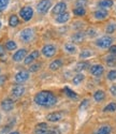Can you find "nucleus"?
Listing matches in <instances>:
<instances>
[{
	"mask_svg": "<svg viewBox=\"0 0 116 134\" xmlns=\"http://www.w3.org/2000/svg\"><path fill=\"white\" fill-rule=\"evenodd\" d=\"M33 101L38 106L41 107H52L57 103V97L49 90L39 91L33 98Z\"/></svg>",
	"mask_w": 116,
	"mask_h": 134,
	"instance_id": "1",
	"label": "nucleus"
},
{
	"mask_svg": "<svg viewBox=\"0 0 116 134\" xmlns=\"http://www.w3.org/2000/svg\"><path fill=\"white\" fill-rule=\"evenodd\" d=\"M34 38V30L32 28H25L19 33V39L24 43H29Z\"/></svg>",
	"mask_w": 116,
	"mask_h": 134,
	"instance_id": "2",
	"label": "nucleus"
},
{
	"mask_svg": "<svg viewBox=\"0 0 116 134\" xmlns=\"http://www.w3.org/2000/svg\"><path fill=\"white\" fill-rule=\"evenodd\" d=\"M112 43H113V38L110 36H104L99 38L98 40H96V45L100 48H110L112 46Z\"/></svg>",
	"mask_w": 116,
	"mask_h": 134,
	"instance_id": "3",
	"label": "nucleus"
},
{
	"mask_svg": "<svg viewBox=\"0 0 116 134\" xmlns=\"http://www.w3.org/2000/svg\"><path fill=\"white\" fill-rule=\"evenodd\" d=\"M56 52H57V48H56V46L54 45V44H45V45L42 47V49H41V53H42V55L44 56L45 58L54 57Z\"/></svg>",
	"mask_w": 116,
	"mask_h": 134,
	"instance_id": "4",
	"label": "nucleus"
},
{
	"mask_svg": "<svg viewBox=\"0 0 116 134\" xmlns=\"http://www.w3.org/2000/svg\"><path fill=\"white\" fill-rule=\"evenodd\" d=\"M19 16L24 21H28L33 17V9L30 7H24L19 10Z\"/></svg>",
	"mask_w": 116,
	"mask_h": 134,
	"instance_id": "5",
	"label": "nucleus"
},
{
	"mask_svg": "<svg viewBox=\"0 0 116 134\" xmlns=\"http://www.w3.org/2000/svg\"><path fill=\"white\" fill-rule=\"evenodd\" d=\"M51 7H52L51 0H41L37 5V11L40 14H45L51 9Z\"/></svg>",
	"mask_w": 116,
	"mask_h": 134,
	"instance_id": "6",
	"label": "nucleus"
},
{
	"mask_svg": "<svg viewBox=\"0 0 116 134\" xmlns=\"http://www.w3.org/2000/svg\"><path fill=\"white\" fill-rule=\"evenodd\" d=\"M65 12H67V3L64 2V1L57 2V3L54 5L53 10H52V13H53L54 15H57V16L60 15V14H62V13H65Z\"/></svg>",
	"mask_w": 116,
	"mask_h": 134,
	"instance_id": "7",
	"label": "nucleus"
},
{
	"mask_svg": "<svg viewBox=\"0 0 116 134\" xmlns=\"http://www.w3.org/2000/svg\"><path fill=\"white\" fill-rule=\"evenodd\" d=\"M64 116H65V113L61 110L53 111V113H50L48 116H46V119H48V121H50V122H58L64 118Z\"/></svg>",
	"mask_w": 116,
	"mask_h": 134,
	"instance_id": "8",
	"label": "nucleus"
},
{
	"mask_svg": "<svg viewBox=\"0 0 116 134\" xmlns=\"http://www.w3.org/2000/svg\"><path fill=\"white\" fill-rule=\"evenodd\" d=\"M29 72L28 71H25V70H22L19 72H17L15 74V82L18 83V84H23V83H25L29 80Z\"/></svg>",
	"mask_w": 116,
	"mask_h": 134,
	"instance_id": "9",
	"label": "nucleus"
},
{
	"mask_svg": "<svg viewBox=\"0 0 116 134\" xmlns=\"http://www.w3.org/2000/svg\"><path fill=\"white\" fill-rule=\"evenodd\" d=\"M26 56H27V49L26 48H19L13 54L12 59L15 62H20L26 58Z\"/></svg>",
	"mask_w": 116,
	"mask_h": 134,
	"instance_id": "10",
	"label": "nucleus"
},
{
	"mask_svg": "<svg viewBox=\"0 0 116 134\" xmlns=\"http://www.w3.org/2000/svg\"><path fill=\"white\" fill-rule=\"evenodd\" d=\"M39 56H40V52H39V51H37V49L32 51L29 55L26 56V58L24 59V63H25L26 65H30V64H32L34 60H37V59L39 58Z\"/></svg>",
	"mask_w": 116,
	"mask_h": 134,
	"instance_id": "11",
	"label": "nucleus"
},
{
	"mask_svg": "<svg viewBox=\"0 0 116 134\" xmlns=\"http://www.w3.org/2000/svg\"><path fill=\"white\" fill-rule=\"evenodd\" d=\"M25 91H26L25 86L18 84V85H15V86L12 88V90H11V93H12V97H13V98H20L23 94L25 93Z\"/></svg>",
	"mask_w": 116,
	"mask_h": 134,
	"instance_id": "12",
	"label": "nucleus"
},
{
	"mask_svg": "<svg viewBox=\"0 0 116 134\" xmlns=\"http://www.w3.org/2000/svg\"><path fill=\"white\" fill-rule=\"evenodd\" d=\"M1 108H2V110L7 111V113H9V111H11V110H13V108H14V101L12 99H4V100H2Z\"/></svg>",
	"mask_w": 116,
	"mask_h": 134,
	"instance_id": "13",
	"label": "nucleus"
},
{
	"mask_svg": "<svg viewBox=\"0 0 116 134\" xmlns=\"http://www.w3.org/2000/svg\"><path fill=\"white\" fill-rule=\"evenodd\" d=\"M104 72V66L102 64H95L90 68V74L92 76L100 77Z\"/></svg>",
	"mask_w": 116,
	"mask_h": 134,
	"instance_id": "14",
	"label": "nucleus"
},
{
	"mask_svg": "<svg viewBox=\"0 0 116 134\" xmlns=\"http://www.w3.org/2000/svg\"><path fill=\"white\" fill-rule=\"evenodd\" d=\"M49 132V126L46 122H41V124H38L36 126V129H34V133L36 134H45Z\"/></svg>",
	"mask_w": 116,
	"mask_h": 134,
	"instance_id": "15",
	"label": "nucleus"
},
{
	"mask_svg": "<svg viewBox=\"0 0 116 134\" xmlns=\"http://www.w3.org/2000/svg\"><path fill=\"white\" fill-rule=\"evenodd\" d=\"M69 19H70V13L69 12H65L60 15H58L55 19V21L57 24H66L67 21H69Z\"/></svg>",
	"mask_w": 116,
	"mask_h": 134,
	"instance_id": "16",
	"label": "nucleus"
},
{
	"mask_svg": "<svg viewBox=\"0 0 116 134\" xmlns=\"http://www.w3.org/2000/svg\"><path fill=\"white\" fill-rule=\"evenodd\" d=\"M109 16V13L107 10H103V9H100V10H97L96 12L94 13V17L98 20H102V19H106L107 17Z\"/></svg>",
	"mask_w": 116,
	"mask_h": 134,
	"instance_id": "17",
	"label": "nucleus"
},
{
	"mask_svg": "<svg viewBox=\"0 0 116 134\" xmlns=\"http://www.w3.org/2000/svg\"><path fill=\"white\" fill-rule=\"evenodd\" d=\"M85 37H86V33L83 32V31H77L75 32L74 35L72 36V41L75 42V43H81V42H83L85 40Z\"/></svg>",
	"mask_w": 116,
	"mask_h": 134,
	"instance_id": "18",
	"label": "nucleus"
},
{
	"mask_svg": "<svg viewBox=\"0 0 116 134\" xmlns=\"http://www.w3.org/2000/svg\"><path fill=\"white\" fill-rule=\"evenodd\" d=\"M104 99H106V92H104L103 90H101V89H98V90L95 91V93H94V100H95L96 102L100 103V102L103 101Z\"/></svg>",
	"mask_w": 116,
	"mask_h": 134,
	"instance_id": "19",
	"label": "nucleus"
},
{
	"mask_svg": "<svg viewBox=\"0 0 116 134\" xmlns=\"http://www.w3.org/2000/svg\"><path fill=\"white\" fill-rule=\"evenodd\" d=\"M111 132H112L111 126H109V125H103V126H101L100 128H98L97 131H96L94 134H111Z\"/></svg>",
	"mask_w": 116,
	"mask_h": 134,
	"instance_id": "20",
	"label": "nucleus"
},
{
	"mask_svg": "<svg viewBox=\"0 0 116 134\" xmlns=\"http://www.w3.org/2000/svg\"><path fill=\"white\" fill-rule=\"evenodd\" d=\"M50 69L52 71H57L58 69H60L61 66H62V60L61 59H55L53 60L51 63H50Z\"/></svg>",
	"mask_w": 116,
	"mask_h": 134,
	"instance_id": "21",
	"label": "nucleus"
},
{
	"mask_svg": "<svg viewBox=\"0 0 116 134\" xmlns=\"http://www.w3.org/2000/svg\"><path fill=\"white\" fill-rule=\"evenodd\" d=\"M98 5L100 7V9H103V10L111 9L114 5V1L113 0H101V1L98 3Z\"/></svg>",
	"mask_w": 116,
	"mask_h": 134,
	"instance_id": "22",
	"label": "nucleus"
},
{
	"mask_svg": "<svg viewBox=\"0 0 116 134\" xmlns=\"http://www.w3.org/2000/svg\"><path fill=\"white\" fill-rule=\"evenodd\" d=\"M65 51L68 53V54H75L77 52V48H76V45H74L73 43H66L65 46H64Z\"/></svg>",
	"mask_w": 116,
	"mask_h": 134,
	"instance_id": "23",
	"label": "nucleus"
},
{
	"mask_svg": "<svg viewBox=\"0 0 116 134\" xmlns=\"http://www.w3.org/2000/svg\"><path fill=\"white\" fill-rule=\"evenodd\" d=\"M64 92H65V94H66L68 98H70V99H72V100H75V99L78 98L77 93H76L75 91H73L72 89H70L69 87H65V88H64Z\"/></svg>",
	"mask_w": 116,
	"mask_h": 134,
	"instance_id": "24",
	"label": "nucleus"
},
{
	"mask_svg": "<svg viewBox=\"0 0 116 134\" xmlns=\"http://www.w3.org/2000/svg\"><path fill=\"white\" fill-rule=\"evenodd\" d=\"M9 25L11 27H16L19 25V19L17 17V15L13 14V15H11L10 18H9Z\"/></svg>",
	"mask_w": 116,
	"mask_h": 134,
	"instance_id": "25",
	"label": "nucleus"
},
{
	"mask_svg": "<svg viewBox=\"0 0 116 134\" xmlns=\"http://www.w3.org/2000/svg\"><path fill=\"white\" fill-rule=\"evenodd\" d=\"M84 80H85V76H84V74H82V73H78V74H76V75L73 77L72 83H73V85L77 86V85H80L81 83H82Z\"/></svg>",
	"mask_w": 116,
	"mask_h": 134,
	"instance_id": "26",
	"label": "nucleus"
},
{
	"mask_svg": "<svg viewBox=\"0 0 116 134\" xmlns=\"http://www.w3.org/2000/svg\"><path fill=\"white\" fill-rule=\"evenodd\" d=\"M103 111L104 113H114V111H116V103H114V102L109 103L103 108Z\"/></svg>",
	"mask_w": 116,
	"mask_h": 134,
	"instance_id": "27",
	"label": "nucleus"
},
{
	"mask_svg": "<svg viewBox=\"0 0 116 134\" xmlns=\"http://www.w3.org/2000/svg\"><path fill=\"white\" fill-rule=\"evenodd\" d=\"M16 48H17V44L13 40H9L6 43V49H8V51H15Z\"/></svg>",
	"mask_w": 116,
	"mask_h": 134,
	"instance_id": "28",
	"label": "nucleus"
},
{
	"mask_svg": "<svg viewBox=\"0 0 116 134\" xmlns=\"http://www.w3.org/2000/svg\"><path fill=\"white\" fill-rule=\"evenodd\" d=\"M88 65H89V63L87 61H81V62H78L76 64L75 69H76V71L81 72V71H83V70H86L88 68Z\"/></svg>",
	"mask_w": 116,
	"mask_h": 134,
	"instance_id": "29",
	"label": "nucleus"
},
{
	"mask_svg": "<svg viewBox=\"0 0 116 134\" xmlns=\"http://www.w3.org/2000/svg\"><path fill=\"white\" fill-rule=\"evenodd\" d=\"M73 14L75 16H84L86 14V10H85V8H77V7H75L73 9Z\"/></svg>",
	"mask_w": 116,
	"mask_h": 134,
	"instance_id": "30",
	"label": "nucleus"
},
{
	"mask_svg": "<svg viewBox=\"0 0 116 134\" xmlns=\"http://www.w3.org/2000/svg\"><path fill=\"white\" fill-rule=\"evenodd\" d=\"M116 31V24L115 23H110L107 28H106V32L109 33V35H111V33H114Z\"/></svg>",
	"mask_w": 116,
	"mask_h": 134,
	"instance_id": "31",
	"label": "nucleus"
},
{
	"mask_svg": "<svg viewBox=\"0 0 116 134\" xmlns=\"http://www.w3.org/2000/svg\"><path fill=\"white\" fill-rule=\"evenodd\" d=\"M91 55H92L91 51H89V49H84L82 53L80 54V57L82 58V59H86V58H89V57H91Z\"/></svg>",
	"mask_w": 116,
	"mask_h": 134,
	"instance_id": "32",
	"label": "nucleus"
},
{
	"mask_svg": "<svg viewBox=\"0 0 116 134\" xmlns=\"http://www.w3.org/2000/svg\"><path fill=\"white\" fill-rule=\"evenodd\" d=\"M107 62H108V64H110V65L114 64V63L116 62V56H115V55H113V54L109 55L108 57H107Z\"/></svg>",
	"mask_w": 116,
	"mask_h": 134,
	"instance_id": "33",
	"label": "nucleus"
},
{
	"mask_svg": "<svg viewBox=\"0 0 116 134\" xmlns=\"http://www.w3.org/2000/svg\"><path fill=\"white\" fill-rule=\"evenodd\" d=\"M108 80L109 81H116V70H111L108 73Z\"/></svg>",
	"mask_w": 116,
	"mask_h": 134,
	"instance_id": "34",
	"label": "nucleus"
},
{
	"mask_svg": "<svg viewBox=\"0 0 116 134\" xmlns=\"http://www.w3.org/2000/svg\"><path fill=\"white\" fill-rule=\"evenodd\" d=\"M9 1L10 0H0V12H2V11L8 7Z\"/></svg>",
	"mask_w": 116,
	"mask_h": 134,
	"instance_id": "35",
	"label": "nucleus"
},
{
	"mask_svg": "<svg viewBox=\"0 0 116 134\" xmlns=\"http://www.w3.org/2000/svg\"><path fill=\"white\" fill-rule=\"evenodd\" d=\"M40 63H32V65H30V68H29V71L30 72H36L40 69Z\"/></svg>",
	"mask_w": 116,
	"mask_h": 134,
	"instance_id": "36",
	"label": "nucleus"
},
{
	"mask_svg": "<svg viewBox=\"0 0 116 134\" xmlns=\"http://www.w3.org/2000/svg\"><path fill=\"white\" fill-rule=\"evenodd\" d=\"M75 4L77 8H84L87 4V0H76Z\"/></svg>",
	"mask_w": 116,
	"mask_h": 134,
	"instance_id": "37",
	"label": "nucleus"
},
{
	"mask_svg": "<svg viewBox=\"0 0 116 134\" xmlns=\"http://www.w3.org/2000/svg\"><path fill=\"white\" fill-rule=\"evenodd\" d=\"M97 35V31L95 29H89L87 32H86V36L89 37V38H92V37H95Z\"/></svg>",
	"mask_w": 116,
	"mask_h": 134,
	"instance_id": "38",
	"label": "nucleus"
},
{
	"mask_svg": "<svg viewBox=\"0 0 116 134\" xmlns=\"http://www.w3.org/2000/svg\"><path fill=\"white\" fill-rule=\"evenodd\" d=\"M88 104H89V102H88V100H86V99H85V100H84V101H83L82 103H81V104H80V108H81V109H84V108H86V107L88 106Z\"/></svg>",
	"mask_w": 116,
	"mask_h": 134,
	"instance_id": "39",
	"label": "nucleus"
},
{
	"mask_svg": "<svg viewBox=\"0 0 116 134\" xmlns=\"http://www.w3.org/2000/svg\"><path fill=\"white\" fill-rule=\"evenodd\" d=\"M110 93L113 96V97H116V85H112L110 87Z\"/></svg>",
	"mask_w": 116,
	"mask_h": 134,
	"instance_id": "40",
	"label": "nucleus"
},
{
	"mask_svg": "<svg viewBox=\"0 0 116 134\" xmlns=\"http://www.w3.org/2000/svg\"><path fill=\"white\" fill-rule=\"evenodd\" d=\"M0 58L3 59L6 58V48H3V46L0 45Z\"/></svg>",
	"mask_w": 116,
	"mask_h": 134,
	"instance_id": "41",
	"label": "nucleus"
},
{
	"mask_svg": "<svg viewBox=\"0 0 116 134\" xmlns=\"http://www.w3.org/2000/svg\"><path fill=\"white\" fill-rule=\"evenodd\" d=\"M110 53L111 54H113V55H116V45H112L110 48Z\"/></svg>",
	"mask_w": 116,
	"mask_h": 134,
	"instance_id": "42",
	"label": "nucleus"
},
{
	"mask_svg": "<svg viewBox=\"0 0 116 134\" xmlns=\"http://www.w3.org/2000/svg\"><path fill=\"white\" fill-rule=\"evenodd\" d=\"M6 80V77H3V76H1V77H0V85H1V84H3V81Z\"/></svg>",
	"mask_w": 116,
	"mask_h": 134,
	"instance_id": "43",
	"label": "nucleus"
},
{
	"mask_svg": "<svg viewBox=\"0 0 116 134\" xmlns=\"http://www.w3.org/2000/svg\"><path fill=\"white\" fill-rule=\"evenodd\" d=\"M9 134H20L18 131H13V132H10Z\"/></svg>",
	"mask_w": 116,
	"mask_h": 134,
	"instance_id": "44",
	"label": "nucleus"
},
{
	"mask_svg": "<svg viewBox=\"0 0 116 134\" xmlns=\"http://www.w3.org/2000/svg\"><path fill=\"white\" fill-rule=\"evenodd\" d=\"M45 134H53L52 132H48V133H45Z\"/></svg>",
	"mask_w": 116,
	"mask_h": 134,
	"instance_id": "45",
	"label": "nucleus"
},
{
	"mask_svg": "<svg viewBox=\"0 0 116 134\" xmlns=\"http://www.w3.org/2000/svg\"><path fill=\"white\" fill-rule=\"evenodd\" d=\"M1 26H2V24H1V20H0V28H1Z\"/></svg>",
	"mask_w": 116,
	"mask_h": 134,
	"instance_id": "46",
	"label": "nucleus"
},
{
	"mask_svg": "<svg viewBox=\"0 0 116 134\" xmlns=\"http://www.w3.org/2000/svg\"><path fill=\"white\" fill-rule=\"evenodd\" d=\"M0 122H1V115H0Z\"/></svg>",
	"mask_w": 116,
	"mask_h": 134,
	"instance_id": "47",
	"label": "nucleus"
}]
</instances>
